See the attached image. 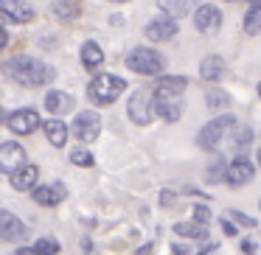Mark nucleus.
<instances>
[{
	"label": "nucleus",
	"instance_id": "nucleus-25",
	"mask_svg": "<svg viewBox=\"0 0 261 255\" xmlns=\"http://www.w3.org/2000/svg\"><path fill=\"white\" fill-rule=\"evenodd\" d=\"M244 31H247L250 37H255L261 31V6H258V0H250V9H247V14H244Z\"/></svg>",
	"mask_w": 261,
	"mask_h": 255
},
{
	"label": "nucleus",
	"instance_id": "nucleus-36",
	"mask_svg": "<svg viewBox=\"0 0 261 255\" xmlns=\"http://www.w3.org/2000/svg\"><path fill=\"white\" fill-rule=\"evenodd\" d=\"M244 252L255 255V244H253V241H244Z\"/></svg>",
	"mask_w": 261,
	"mask_h": 255
},
{
	"label": "nucleus",
	"instance_id": "nucleus-7",
	"mask_svg": "<svg viewBox=\"0 0 261 255\" xmlns=\"http://www.w3.org/2000/svg\"><path fill=\"white\" fill-rule=\"evenodd\" d=\"M6 126L14 132V135H20V137H25V135H34L37 129L42 126V118H40V112L37 109H14L12 115L6 118Z\"/></svg>",
	"mask_w": 261,
	"mask_h": 255
},
{
	"label": "nucleus",
	"instance_id": "nucleus-6",
	"mask_svg": "<svg viewBox=\"0 0 261 255\" xmlns=\"http://www.w3.org/2000/svg\"><path fill=\"white\" fill-rule=\"evenodd\" d=\"M70 129L79 137V143H93L101 135V118H98V112H93V109H82L73 118V126H70Z\"/></svg>",
	"mask_w": 261,
	"mask_h": 255
},
{
	"label": "nucleus",
	"instance_id": "nucleus-26",
	"mask_svg": "<svg viewBox=\"0 0 261 255\" xmlns=\"http://www.w3.org/2000/svg\"><path fill=\"white\" fill-rule=\"evenodd\" d=\"M174 233L177 236H186V238H194V241L208 238V230L202 224H197V221H180V224H174Z\"/></svg>",
	"mask_w": 261,
	"mask_h": 255
},
{
	"label": "nucleus",
	"instance_id": "nucleus-12",
	"mask_svg": "<svg viewBox=\"0 0 261 255\" xmlns=\"http://www.w3.org/2000/svg\"><path fill=\"white\" fill-rule=\"evenodd\" d=\"M143 34H146L152 42H169V40H174V37L180 34V25H177V20H171V17H154L152 23H146Z\"/></svg>",
	"mask_w": 261,
	"mask_h": 255
},
{
	"label": "nucleus",
	"instance_id": "nucleus-30",
	"mask_svg": "<svg viewBox=\"0 0 261 255\" xmlns=\"http://www.w3.org/2000/svg\"><path fill=\"white\" fill-rule=\"evenodd\" d=\"M205 180H208V182H222V180H225V160L216 157V163L208 165V174H205Z\"/></svg>",
	"mask_w": 261,
	"mask_h": 255
},
{
	"label": "nucleus",
	"instance_id": "nucleus-27",
	"mask_svg": "<svg viewBox=\"0 0 261 255\" xmlns=\"http://www.w3.org/2000/svg\"><path fill=\"white\" fill-rule=\"evenodd\" d=\"M54 14H57L59 20H76L79 17V6H76V3H70V0H57V3H54Z\"/></svg>",
	"mask_w": 261,
	"mask_h": 255
},
{
	"label": "nucleus",
	"instance_id": "nucleus-28",
	"mask_svg": "<svg viewBox=\"0 0 261 255\" xmlns=\"http://www.w3.org/2000/svg\"><path fill=\"white\" fill-rule=\"evenodd\" d=\"M70 163H73V165H82V168H90V165L96 163V160H93L90 149L79 146V149H73V152H70Z\"/></svg>",
	"mask_w": 261,
	"mask_h": 255
},
{
	"label": "nucleus",
	"instance_id": "nucleus-14",
	"mask_svg": "<svg viewBox=\"0 0 261 255\" xmlns=\"http://www.w3.org/2000/svg\"><path fill=\"white\" fill-rule=\"evenodd\" d=\"M25 233H29L25 224L12 213V210L0 208V238H3V241H23Z\"/></svg>",
	"mask_w": 261,
	"mask_h": 255
},
{
	"label": "nucleus",
	"instance_id": "nucleus-15",
	"mask_svg": "<svg viewBox=\"0 0 261 255\" xmlns=\"http://www.w3.org/2000/svg\"><path fill=\"white\" fill-rule=\"evenodd\" d=\"M34 202L42 205V208H54V205H59L65 199V185L62 182H51V185H37L34 188Z\"/></svg>",
	"mask_w": 261,
	"mask_h": 255
},
{
	"label": "nucleus",
	"instance_id": "nucleus-1",
	"mask_svg": "<svg viewBox=\"0 0 261 255\" xmlns=\"http://www.w3.org/2000/svg\"><path fill=\"white\" fill-rule=\"evenodd\" d=\"M0 70H3V76H6L9 81H14V84H20V87H42V84L57 79V70L48 62L34 59V56L6 59Z\"/></svg>",
	"mask_w": 261,
	"mask_h": 255
},
{
	"label": "nucleus",
	"instance_id": "nucleus-33",
	"mask_svg": "<svg viewBox=\"0 0 261 255\" xmlns=\"http://www.w3.org/2000/svg\"><path fill=\"white\" fill-rule=\"evenodd\" d=\"M160 205H163V208L174 205V191H163V196H160Z\"/></svg>",
	"mask_w": 261,
	"mask_h": 255
},
{
	"label": "nucleus",
	"instance_id": "nucleus-10",
	"mask_svg": "<svg viewBox=\"0 0 261 255\" xmlns=\"http://www.w3.org/2000/svg\"><path fill=\"white\" fill-rule=\"evenodd\" d=\"M194 29L205 37L216 34V31L222 29V12L216 6H211V3L197 6V12H194Z\"/></svg>",
	"mask_w": 261,
	"mask_h": 255
},
{
	"label": "nucleus",
	"instance_id": "nucleus-19",
	"mask_svg": "<svg viewBox=\"0 0 261 255\" xmlns=\"http://www.w3.org/2000/svg\"><path fill=\"white\" fill-rule=\"evenodd\" d=\"M42 129H45V137H48V143H51V146L62 149L65 143H68L70 129H68V124H65L62 118H51V121H45V124H42Z\"/></svg>",
	"mask_w": 261,
	"mask_h": 255
},
{
	"label": "nucleus",
	"instance_id": "nucleus-21",
	"mask_svg": "<svg viewBox=\"0 0 261 255\" xmlns=\"http://www.w3.org/2000/svg\"><path fill=\"white\" fill-rule=\"evenodd\" d=\"M79 59H82V68L85 70H98L104 65V51L96 45V42L87 40L85 45H82V51H79Z\"/></svg>",
	"mask_w": 261,
	"mask_h": 255
},
{
	"label": "nucleus",
	"instance_id": "nucleus-2",
	"mask_svg": "<svg viewBox=\"0 0 261 255\" xmlns=\"http://www.w3.org/2000/svg\"><path fill=\"white\" fill-rule=\"evenodd\" d=\"M126 90V81L115 73H98L90 79L87 84V98H90L96 107H107V104L118 101Z\"/></svg>",
	"mask_w": 261,
	"mask_h": 255
},
{
	"label": "nucleus",
	"instance_id": "nucleus-29",
	"mask_svg": "<svg viewBox=\"0 0 261 255\" xmlns=\"http://www.w3.org/2000/svg\"><path fill=\"white\" fill-rule=\"evenodd\" d=\"M31 249H34L37 255H57L59 252V241H54V238H37V244Z\"/></svg>",
	"mask_w": 261,
	"mask_h": 255
},
{
	"label": "nucleus",
	"instance_id": "nucleus-37",
	"mask_svg": "<svg viewBox=\"0 0 261 255\" xmlns=\"http://www.w3.org/2000/svg\"><path fill=\"white\" fill-rule=\"evenodd\" d=\"M113 3H126V0H113Z\"/></svg>",
	"mask_w": 261,
	"mask_h": 255
},
{
	"label": "nucleus",
	"instance_id": "nucleus-13",
	"mask_svg": "<svg viewBox=\"0 0 261 255\" xmlns=\"http://www.w3.org/2000/svg\"><path fill=\"white\" fill-rule=\"evenodd\" d=\"M188 87L186 76H160L152 90V98H180Z\"/></svg>",
	"mask_w": 261,
	"mask_h": 255
},
{
	"label": "nucleus",
	"instance_id": "nucleus-17",
	"mask_svg": "<svg viewBox=\"0 0 261 255\" xmlns=\"http://www.w3.org/2000/svg\"><path fill=\"white\" fill-rule=\"evenodd\" d=\"M9 180H12V185L17 188V191H34L37 188V180H40V168L31 163L20 165L14 174H9Z\"/></svg>",
	"mask_w": 261,
	"mask_h": 255
},
{
	"label": "nucleus",
	"instance_id": "nucleus-8",
	"mask_svg": "<svg viewBox=\"0 0 261 255\" xmlns=\"http://www.w3.org/2000/svg\"><path fill=\"white\" fill-rule=\"evenodd\" d=\"M253 177H255V165L244 154H239L230 165H225V182L230 188H244L247 182H253Z\"/></svg>",
	"mask_w": 261,
	"mask_h": 255
},
{
	"label": "nucleus",
	"instance_id": "nucleus-32",
	"mask_svg": "<svg viewBox=\"0 0 261 255\" xmlns=\"http://www.w3.org/2000/svg\"><path fill=\"white\" fill-rule=\"evenodd\" d=\"M194 221H197V224H208L211 221V213H208V208H205V205H194Z\"/></svg>",
	"mask_w": 261,
	"mask_h": 255
},
{
	"label": "nucleus",
	"instance_id": "nucleus-22",
	"mask_svg": "<svg viewBox=\"0 0 261 255\" xmlns=\"http://www.w3.org/2000/svg\"><path fill=\"white\" fill-rule=\"evenodd\" d=\"M194 3H197V0H158V6L163 9L166 17H171V20L186 17V14L194 9Z\"/></svg>",
	"mask_w": 261,
	"mask_h": 255
},
{
	"label": "nucleus",
	"instance_id": "nucleus-20",
	"mask_svg": "<svg viewBox=\"0 0 261 255\" xmlns=\"http://www.w3.org/2000/svg\"><path fill=\"white\" fill-rule=\"evenodd\" d=\"M225 59L222 56H205L202 65H199V76H202L205 81H222V76H225Z\"/></svg>",
	"mask_w": 261,
	"mask_h": 255
},
{
	"label": "nucleus",
	"instance_id": "nucleus-34",
	"mask_svg": "<svg viewBox=\"0 0 261 255\" xmlns=\"http://www.w3.org/2000/svg\"><path fill=\"white\" fill-rule=\"evenodd\" d=\"M6 45H9V31L3 29V25H0V51H3Z\"/></svg>",
	"mask_w": 261,
	"mask_h": 255
},
{
	"label": "nucleus",
	"instance_id": "nucleus-3",
	"mask_svg": "<svg viewBox=\"0 0 261 255\" xmlns=\"http://www.w3.org/2000/svg\"><path fill=\"white\" fill-rule=\"evenodd\" d=\"M126 68L132 70V73H141V76H160L166 68V59L160 51H154V48L149 45H135L126 51L124 56Z\"/></svg>",
	"mask_w": 261,
	"mask_h": 255
},
{
	"label": "nucleus",
	"instance_id": "nucleus-11",
	"mask_svg": "<svg viewBox=\"0 0 261 255\" xmlns=\"http://www.w3.org/2000/svg\"><path fill=\"white\" fill-rule=\"evenodd\" d=\"M20 165H25V149L17 140L0 143V174H14Z\"/></svg>",
	"mask_w": 261,
	"mask_h": 255
},
{
	"label": "nucleus",
	"instance_id": "nucleus-4",
	"mask_svg": "<svg viewBox=\"0 0 261 255\" xmlns=\"http://www.w3.org/2000/svg\"><path fill=\"white\" fill-rule=\"evenodd\" d=\"M233 126H236V118H233V115H216L214 121H208V124L197 132V146L202 149V152H214L222 143V137H225Z\"/></svg>",
	"mask_w": 261,
	"mask_h": 255
},
{
	"label": "nucleus",
	"instance_id": "nucleus-24",
	"mask_svg": "<svg viewBox=\"0 0 261 255\" xmlns=\"http://www.w3.org/2000/svg\"><path fill=\"white\" fill-rule=\"evenodd\" d=\"M250 143H253V129H250V126H244V124L233 126V129H230V146L242 154L244 149H250Z\"/></svg>",
	"mask_w": 261,
	"mask_h": 255
},
{
	"label": "nucleus",
	"instance_id": "nucleus-18",
	"mask_svg": "<svg viewBox=\"0 0 261 255\" xmlns=\"http://www.w3.org/2000/svg\"><path fill=\"white\" fill-rule=\"evenodd\" d=\"M152 107H154V115H160V118L169 121V124L180 121V115H182L180 98H152Z\"/></svg>",
	"mask_w": 261,
	"mask_h": 255
},
{
	"label": "nucleus",
	"instance_id": "nucleus-5",
	"mask_svg": "<svg viewBox=\"0 0 261 255\" xmlns=\"http://www.w3.org/2000/svg\"><path fill=\"white\" fill-rule=\"evenodd\" d=\"M126 115L135 126H149L154 121V107H152V93L149 90H135L126 104Z\"/></svg>",
	"mask_w": 261,
	"mask_h": 255
},
{
	"label": "nucleus",
	"instance_id": "nucleus-16",
	"mask_svg": "<svg viewBox=\"0 0 261 255\" xmlns=\"http://www.w3.org/2000/svg\"><path fill=\"white\" fill-rule=\"evenodd\" d=\"M42 104H45V109L54 115V118H62L65 112H70V109H73V96H70V93H65V90H51Z\"/></svg>",
	"mask_w": 261,
	"mask_h": 255
},
{
	"label": "nucleus",
	"instance_id": "nucleus-9",
	"mask_svg": "<svg viewBox=\"0 0 261 255\" xmlns=\"http://www.w3.org/2000/svg\"><path fill=\"white\" fill-rule=\"evenodd\" d=\"M0 20L25 25L34 20V6L25 3V0H0Z\"/></svg>",
	"mask_w": 261,
	"mask_h": 255
},
{
	"label": "nucleus",
	"instance_id": "nucleus-35",
	"mask_svg": "<svg viewBox=\"0 0 261 255\" xmlns=\"http://www.w3.org/2000/svg\"><path fill=\"white\" fill-rule=\"evenodd\" d=\"M14 255H37V252H34V249H31V247H20V249H17V252H14Z\"/></svg>",
	"mask_w": 261,
	"mask_h": 255
},
{
	"label": "nucleus",
	"instance_id": "nucleus-23",
	"mask_svg": "<svg viewBox=\"0 0 261 255\" xmlns=\"http://www.w3.org/2000/svg\"><path fill=\"white\" fill-rule=\"evenodd\" d=\"M233 104V98H230V93H225L222 87H208L205 90V107L208 109H227Z\"/></svg>",
	"mask_w": 261,
	"mask_h": 255
},
{
	"label": "nucleus",
	"instance_id": "nucleus-31",
	"mask_svg": "<svg viewBox=\"0 0 261 255\" xmlns=\"http://www.w3.org/2000/svg\"><path fill=\"white\" fill-rule=\"evenodd\" d=\"M227 216H230L233 221H239V224H244V227H255V224H258V221H255L253 216L242 213V210H227Z\"/></svg>",
	"mask_w": 261,
	"mask_h": 255
},
{
	"label": "nucleus",
	"instance_id": "nucleus-38",
	"mask_svg": "<svg viewBox=\"0 0 261 255\" xmlns=\"http://www.w3.org/2000/svg\"><path fill=\"white\" fill-rule=\"evenodd\" d=\"M225 3H236V0H225Z\"/></svg>",
	"mask_w": 261,
	"mask_h": 255
}]
</instances>
